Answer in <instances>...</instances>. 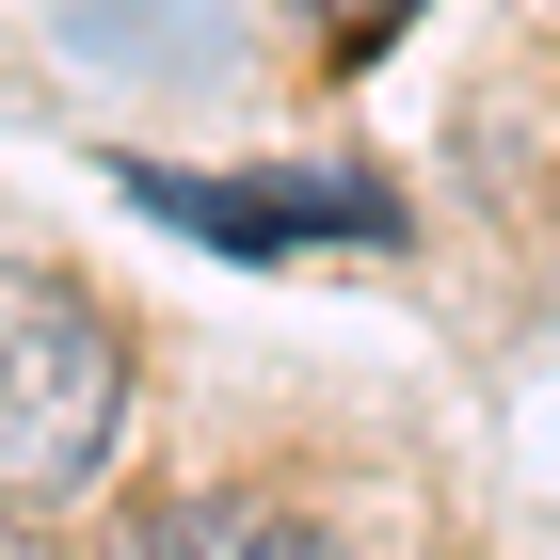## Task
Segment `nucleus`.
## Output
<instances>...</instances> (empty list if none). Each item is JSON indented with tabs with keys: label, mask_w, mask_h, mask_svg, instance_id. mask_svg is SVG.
<instances>
[{
	"label": "nucleus",
	"mask_w": 560,
	"mask_h": 560,
	"mask_svg": "<svg viewBox=\"0 0 560 560\" xmlns=\"http://www.w3.org/2000/svg\"><path fill=\"white\" fill-rule=\"evenodd\" d=\"M129 432V337L113 304L65 289V272L0 257V497L16 513H65Z\"/></svg>",
	"instance_id": "obj_1"
},
{
	"label": "nucleus",
	"mask_w": 560,
	"mask_h": 560,
	"mask_svg": "<svg viewBox=\"0 0 560 560\" xmlns=\"http://www.w3.org/2000/svg\"><path fill=\"white\" fill-rule=\"evenodd\" d=\"M113 192H144V209L161 224H192V241H241V257H289V241H385V192H369V176H161V161H129L113 176Z\"/></svg>",
	"instance_id": "obj_2"
},
{
	"label": "nucleus",
	"mask_w": 560,
	"mask_h": 560,
	"mask_svg": "<svg viewBox=\"0 0 560 560\" xmlns=\"http://www.w3.org/2000/svg\"><path fill=\"white\" fill-rule=\"evenodd\" d=\"M257 545H272L257 497H161L144 513V560H257Z\"/></svg>",
	"instance_id": "obj_3"
},
{
	"label": "nucleus",
	"mask_w": 560,
	"mask_h": 560,
	"mask_svg": "<svg viewBox=\"0 0 560 560\" xmlns=\"http://www.w3.org/2000/svg\"><path fill=\"white\" fill-rule=\"evenodd\" d=\"M257 560H352V545H337V528H289V513H272V545H257Z\"/></svg>",
	"instance_id": "obj_4"
},
{
	"label": "nucleus",
	"mask_w": 560,
	"mask_h": 560,
	"mask_svg": "<svg viewBox=\"0 0 560 560\" xmlns=\"http://www.w3.org/2000/svg\"><path fill=\"white\" fill-rule=\"evenodd\" d=\"M0 513H16V497H0ZM0 560H33V545H16V528H0Z\"/></svg>",
	"instance_id": "obj_5"
}]
</instances>
